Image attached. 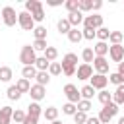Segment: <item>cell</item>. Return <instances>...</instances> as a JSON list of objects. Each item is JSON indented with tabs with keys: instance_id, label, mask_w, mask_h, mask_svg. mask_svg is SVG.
<instances>
[{
	"instance_id": "cell-3",
	"label": "cell",
	"mask_w": 124,
	"mask_h": 124,
	"mask_svg": "<svg viewBox=\"0 0 124 124\" xmlns=\"http://www.w3.org/2000/svg\"><path fill=\"white\" fill-rule=\"evenodd\" d=\"M2 21H4L6 27H14L17 23V14H16V10L12 6H4L2 8Z\"/></svg>"
},
{
	"instance_id": "cell-56",
	"label": "cell",
	"mask_w": 124,
	"mask_h": 124,
	"mask_svg": "<svg viewBox=\"0 0 124 124\" xmlns=\"http://www.w3.org/2000/svg\"><path fill=\"white\" fill-rule=\"evenodd\" d=\"M110 124H112V122H110Z\"/></svg>"
},
{
	"instance_id": "cell-19",
	"label": "cell",
	"mask_w": 124,
	"mask_h": 124,
	"mask_svg": "<svg viewBox=\"0 0 124 124\" xmlns=\"http://www.w3.org/2000/svg\"><path fill=\"white\" fill-rule=\"evenodd\" d=\"M48 66H50V62L45 58V56H37V62H35V68L39 70V72H46L48 70Z\"/></svg>"
},
{
	"instance_id": "cell-49",
	"label": "cell",
	"mask_w": 124,
	"mask_h": 124,
	"mask_svg": "<svg viewBox=\"0 0 124 124\" xmlns=\"http://www.w3.org/2000/svg\"><path fill=\"white\" fill-rule=\"evenodd\" d=\"M118 74H120V78H122V83H124V62H120V64H118Z\"/></svg>"
},
{
	"instance_id": "cell-44",
	"label": "cell",
	"mask_w": 124,
	"mask_h": 124,
	"mask_svg": "<svg viewBox=\"0 0 124 124\" xmlns=\"http://www.w3.org/2000/svg\"><path fill=\"white\" fill-rule=\"evenodd\" d=\"M108 81H110V83H114L116 87H118V85H122V78H120V74H118V72L110 74V76H108Z\"/></svg>"
},
{
	"instance_id": "cell-43",
	"label": "cell",
	"mask_w": 124,
	"mask_h": 124,
	"mask_svg": "<svg viewBox=\"0 0 124 124\" xmlns=\"http://www.w3.org/2000/svg\"><path fill=\"white\" fill-rule=\"evenodd\" d=\"M33 48H35V52H37V50H43V52H45V50H46V39L35 41V43H33Z\"/></svg>"
},
{
	"instance_id": "cell-27",
	"label": "cell",
	"mask_w": 124,
	"mask_h": 124,
	"mask_svg": "<svg viewBox=\"0 0 124 124\" xmlns=\"http://www.w3.org/2000/svg\"><path fill=\"white\" fill-rule=\"evenodd\" d=\"M16 87L21 91V93H29V89H31V83H29V79H25V78H21V79H17V83H16Z\"/></svg>"
},
{
	"instance_id": "cell-29",
	"label": "cell",
	"mask_w": 124,
	"mask_h": 124,
	"mask_svg": "<svg viewBox=\"0 0 124 124\" xmlns=\"http://www.w3.org/2000/svg\"><path fill=\"white\" fill-rule=\"evenodd\" d=\"M64 8L68 10V14L78 12V10H79V0H66V2H64Z\"/></svg>"
},
{
	"instance_id": "cell-35",
	"label": "cell",
	"mask_w": 124,
	"mask_h": 124,
	"mask_svg": "<svg viewBox=\"0 0 124 124\" xmlns=\"http://www.w3.org/2000/svg\"><path fill=\"white\" fill-rule=\"evenodd\" d=\"M35 79H37V83H39V85H43V87H45V85L48 83V79H50V78H48V72H37V78H35Z\"/></svg>"
},
{
	"instance_id": "cell-7",
	"label": "cell",
	"mask_w": 124,
	"mask_h": 124,
	"mask_svg": "<svg viewBox=\"0 0 124 124\" xmlns=\"http://www.w3.org/2000/svg\"><path fill=\"white\" fill-rule=\"evenodd\" d=\"M107 83H108V78L107 76H103V74H93L91 76V87L93 89H99V91H103L105 87H107Z\"/></svg>"
},
{
	"instance_id": "cell-20",
	"label": "cell",
	"mask_w": 124,
	"mask_h": 124,
	"mask_svg": "<svg viewBox=\"0 0 124 124\" xmlns=\"http://www.w3.org/2000/svg\"><path fill=\"white\" fill-rule=\"evenodd\" d=\"M6 95H8V99H10V101H19L21 91H19L16 85H10V87H8V91H6Z\"/></svg>"
},
{
	"instance_id": "cell-47",
	"label": "cell",
	"mask_w": 124,
	"mask_h": 124,
	"mask_svg": "<svg viewBox=\"0 0 124 124\" xmlns=\"http://www.w3.org/2000/svg\"><path fill=\"white\" fill-rule=\"evenodd\" d=\"M23 124H39V118H37V116L27 114V116H25V120H23Z\"/></svg>"
},
{
	"instance_id": "cell-30",
	"label": "cell",
	"mask_w": 124,
	"mask_h": 124,
	"mask_svg": "<svg viewBox=\"0 0 124 124\" xmlns=\"http://www.w3.org/2000/svg\"><path fill=\"white\" fill-rule=\"evenodd\" d=\"M33 35H35V41L46 39V27H43V25H37V27L33 29Z\"/></svg>"
},
{
	"instance_id": "cell-39",
	"label": "cell",
	"mask_w": 124,
	"mask_h": 124,
	"mask_svg": "<svg viewBox=\"0 0 124 124\" xmlns=\"http://www.w3.org/2000/svg\"><path fill=\"white\" fill-rule=\"evenodd\" d=\"M93 10V0H79V12H89Z\"/></svg>"
},
{
	"instance_id": "cell-55",
	"label": "cell",
	"mask_w": 124,
	"mask_h": 124,
	"mask_svg": "<svg viewBox=\"0 0 124 124\" xmlns=\"http://www.w3.org/2000/svg\"><path fill=\"white\" fill-rule=\"evenodd\" d=\"M12 124H16V122H12Z\"/></svg>"
},
{
	"instance_id": "cell-25",
	"label": "cell",
	"mask_w": 124,
	"mask_h": 124,
	"mask_svg": "<svg viewBox=\"0 0 124 124\" xmlns=\"http://www.w3.org/2000/svg\"><path fill=\"white\" fill-rule=\"evenodd\" d=\"M81 58H83V64H89V62H93L95 60V52H93V48H83V52H81Z\"/></svg>"
},
{
	"instance_id": "cell-18",
	"label": "cell",
	"mask_w": 124,
	"mask_h": 124,
	"mask_svg": "<svg viewBox=\"0 0 124 124\" xmlns=\"http://www.w3.org/2000/svg\"><path fill=\"white\" fill-rule=\"evenodd\" d=\"M12 78H14V72H12V68H8V66H0V81L8 83Z\"/></svg>"
},
{
	"instance_id": "cell-46",
	"label": "cell",
	"mask_w": 124,
	"mask_h": 124,
	"mask_svg": "<svg viewBox=\"0 0 124 124\" xmlns=\"http://www.w3.org/2000/svg\"><path fill=\"white\" fill-rule=\"evenodd\" d=\"M105 108H107L112 116H116V114H118V105H116V103H108V105H105Z\"/></svg>"
},
{
	"instance_id": "cell-1",
	"label": "cell",
	"mask_w": 124,
	"mask_h": 124,
	"mask_svg": "<svg viewBox=\"0 0 124 124\" xmlns=\"http://www.w3.org/2000/svg\"><path fill=\"white\" fill-rule=\"evenodd\" d=\"M19 62H23V66H35V62H37V54H35L33 45H25V46H21Z\"/></svg>"
},
{
	"instance_id": "cell-13",
	"label": "cell",
	"mask_w": 124,
	"mask_h": 124,
	"mask_svg": "<svg viewBox=\"0 0 124 124\" xmlns=\"http://www.w3.org/2000/svg\"><path fill=\"white\" fill-rule=\"evenodd\" d=\"M93 52H95V56H107L108 54V45L105 41H97L95 46H93Z\"/></svg>"
},
{
	"instance_id": "cell-42",
	"label": "cell",
	"mask_w": 124,
	"mask_h": 124,
	"mask_svg": "<svg viewBox=\"0 0 124 124\" xmlns=\"http://www.w3.org/2000/svg\"><path fill=\"white\" fill-rule=\"evenodd\" d=\"M31 16H33V19H35V21H43V19H45V10H43V6H41V8H37Z\"/></svg>"
},
{
	"instance_id": "cell-38",
	"label": "cell",
	"mask_w": 124,
	"mask_h": 124,
	"mask_svg": "<svg viewBox=\"0 0 124 124\" xmlns=\"http://www.w3.org/2000/svg\"><path fill=\"white\" fill-rule=\"evenodd\" d=\"M25 116H27V114H25L23 110H17V108H16V110H14V116H12V120H14L16 124H23Z\"/></svg>"
},
{
	"instance_id": "cell-4",
	"label": "cell",
	"mask_w": 124,
	"mask_h": 124,
	"mask_svg": "<svg viewBox=\"0 0 124 124\" xmlns=\"http://www.w3.org/2000/svg\"><path fill=\"white\" fill-rule=\"evenodd\" d=\"M64 95H66L68 103H74V105H78V103L81 101V93L78 91V87H76L74 83H66V85H64Z\"/></svg>"
},
{
	"instance_id": "cell-54",
	"label": "cell",
	"mask_w": 124,
	"mask_h": 124,
	"mask_svg": "<svg viewBox=\"0 0 124 124\" xmlns=\"http://www.w3.org/2000/svg\"><path fill=\"white\" fill-rule=\"evenodd\" d=\"M0 17H2V10H0Z\"/></svg>"
},
{
	"instance_id": "cell-21",
	"label": "cell",
	"mask_w": 124,
	"mask_h": 124,
	"mask_svg": "<svg viewBox=\"0 0 124 124\" xmlns=\"http://www.w3.org/2000/svg\"><path fill=\"white\" fill-rule=\"evenodd\" d=\"M37 68L35 66H23V70H21V74H23V78L25 79H31V78H37Z\"/></svg>"
},
{
	"instance_id": "cell-28",
	"label": "cell",
	"mask_w": 124,
	"mask_h": 124,
	"mask_svg": "<svg viewBox=\"0 0 124 124\" xmlns=\"http://www.w3.org/2000/svg\"><path fill=\"white\" fill-rule=\"evenodd\" d=\"M99 101H101V105H103V107H105V105H108V103H112V93H108L107 89L99 91Z\"/></svg>"
},
{
	"instance_id": "cell-15",
	"label": "cell",
	"mask_w": 124,
	"mask_h": 124,
	"mask_svg": "<svg viewBox=\"0 0 124 124\" xmlns=\"http://www.w3.org/2000/svg\"><path fill=\"white\" fill-rule=\"evenodd\" d=\"M112 103H116L118 107H120V105H124V83H122V85H118V87H116V91L112 93Z\"/></svg>"
},
{
	"instance_id": "cell-9",
	"label": "cell",
	"mask_w": 124,
	"mask_h": 124,
	"mask_svg": "<svg viewBox=\"0 0 124 124\" xmlns=\"http://www.w3.org/2000/svg\"><path fill=\"white\" fill-rule=\"evenodd\" d=\"M76 74H78V79H91V76H93V66H91V64H81V66H78Z\"/></svg>"
},
{
	"instance_id": "cell-5",
	"label": "cell",
	"mask_w": 124,
	"mask_h": 124,
	"mask_svg": "<svg viewBox=\"0 0 124 124\" xmlns=\"http://www.w3.org/2000/svg\"><path fill=\"white\" fill-rule=\"evenodd\" d=\"M103 27V16L99 14H93V16H85L83 19V29H101Z\"/></svg>"
},
{
	"instance_id": "cell-52",
	"label": "cell",
	"mask_w": 124,
	"mask_h": 124,
	"mask_svg": "<svg viewBox=\"0 0 124 124\" xmlns=\"http://www.w3.org/2000/svg\"><path fill=\"white\" fill-rule=\"evenodd\" d=\"M118 124H124V116H120V118H118Z\"/></svg>"
},
{
	"instance_id": "cell-50",
	"label": "cell",
	"mask_w": 124,
	"mask_h": 124,
	"mask_svg": "<svg viewBox=\"0 0 124 124\" xmlns=\"http://www.w3.org/2000/svg\"><path fill=\"white\" fill-rule=\"evenodd\" d=\"M101 6H103V2H101V0H93V10H99Z\"/></svg>"
},
{
	"instance_id": "cell-17",
	"label": "cell",
	"mask_w": 124,
	"mask_h": 124,
	"mask_svg": "<svg viewBox=\"0 0 124 124\" xmlns=\"http://www.w3.org/2000/svg\"><path fill=\"white\" fill-rule=\"evenodd\" d=\"M27 114H31V116H37V118H39V116L43 114V107H41L39 103H35V101H33V103H29V107H27Z\"/></svg>"
},
{
	"instance_id": "cell-40",
	"label": "cell",
	"mask_w": 124,
	"mask_h": 124,
	"mask_svg": "<svg viewBox=\"0 0 124 124\" xmlns=\"http://www.w3.org/2000/svg\"><path fill=\"white\" fill-rule=\"evenodd\" d=\"M78 110H81V112H89L91 110V101H85V99H81L79 103H78Z\"/></svg>"
},
{
	"instance_id": "cell-36",
	"label": "cell",
	"mask_w": 124,
	"mask_h": 124,
	"mask_svg": "<svg viewBox=\"0 0 124 124\" xmlns=\"http://www.w3.org/2000/svg\"><path fill=\"white\" fill-rule=\"evenodd\" d=\"M108 37H110V31L107 29V27H101V29H97V39L99 41H108Z\"/></svg>"
},
{
	"instance_id": "cell-33",
	"label": "cell",
	"mask_w": 124,
	"mask_h": 124,
	"mask_svg": "<svg viewBox=\"0 0 124 124\" xmlns=\"http://www.w3.org/2000/svg\"><path fill=\"white\" fill-rule=\"evenodd\" d=\"M99 120H101V124H110V120H112V114L103 107L101 108V112H99Z\"/></svg>"
},
{
	"instance_id": "cell-34",
	"label": "cell",
	"mask_w": 124,
	"mask_h": 124,
	"mask_svg": "<svg viewBox=\"0 0 124 124\" xmlns=\"http://www.w3.org/2000/svg\"><path fill=\"white\" fill-rule=\"evenodd\" d=\"M62 112L68 114V116H74V114L78 112V105H74V103H66V105L62 107Z\"/></svg>"
},
{
	"instance_id": "cell-37",
	"label": "cell",
	"mask_w": 124,
	"mask_h": 124,
	"mask_svg": "<svg viewBox=\"0 0 124 124\" xmlns=\"http://www.w3.org/2000/svg\"><path fill=\"white\" fill-rule=\"evenodd\" d=\"M48 74H52V76L62 74V64H60V62H50V66H48Z\"/></svg>"
},
{
	"instance_id": "cell-10",
	"label": "cell",
	"mask_w": 124,
	"mask_h": 124,
	"mask_svg": "<svg viewBox=\"0 0 124 124\" xmlns=\"http://www.w3.org/2000/svg\"><path fill=\"white\" fill-rule=\"evenodd\" d=\"M29 95H31V99H33L35 103H39V101L45 97V87H43V85H39V83H35V85H31Z\"/></svg>"
},
{
	"instance_id": "cell-14",
	"label": "cell",
	"mask_w": 124,
	"mask_h": 124,
	"mask_svg": "<svg viewBox=\"0 0 124 124\" xmlns=\"http://www.w3.org/2000/svg\"><path fill=\"white\" fill-rule=\"evenodd\" d=\"M56 27H58V33H60V35H68V33H70L72 29H74V27L70 25V21H68L66 17H62V19H58V23H56Z\"/></svg>"
},
{
	"instance_id": "cell-12",
	"label": "cell",
	"mask_w": 124,
	"mask_h": 124,
	"mask_svg": "<svg viewBox=\"0 0 124 124\" xmlns=\"http://www.w3.org/2000/svg\"><path fill=\"white\" fill-rule=\"evenodd\" d=\"M12 116H14L12 107H2L0 108V124H12Z\"/></svg>"
},
{
	"instance_id": "cell-48",
	"label": "cell",
	"mask_w": 124,
	"mask_h": 124,
	"mask_svg": "<svg viewBox=\"0 0 124 124\" xmlns=\"http://www.w3.org/2000/svg\"><path fill=\"white\" fill-rule=\"evenodd\" d=\"M85 124H101V120H99V116H93V118H87Z\"/></svg>"
},
{
	"instance_id": "cell-16",
	"label": "cell",
	"mask_w": 124,
	"mask_h": 124,
	"mask_svg": "<svg viewBox=\"0 0 124 124\" xmlns=\"http://www.w3.org/2000/svg\"><path fill=\"white\" fill-rule=\"evenodd\" d=\"M43 116H45V120L54 122V120H58V108L56 107H48V108L43 110Z\"/></svg>"
},
{
	"instance_id": "cell-51",
	"label": "cell",
	"mask_w": 124,
	"mask_h": 124,
	"mask_svg": "<svg viewBox=\"0 0 124 124\" xmlns=\"http://www.w3.org/2000/svg\"><path fill=\"white\" fill-rule=\"evenodd\" d=\"M48 4H50V6H60V4H62V2H58V0H50V2H48Z\"/></svg>"
},
{
	"instance_id": "cell-24",
	"label": "cell",
	"mask_w": 124,
	"mask_h": 124,
	"mask_svg": "<svg viewBox=\"0 0 124 124\" xmlns=\"http://www.w3.org/2000/svg\"><path fill=\"white\" fill-rule=\"evenodd\" d=\"M122 39H124L122 31H110V37H108L110 45H122Z\"/></svg>"
},
{
	"instance_id": "cell-31",
	"label": "cell",
	"mask_w": 124,
	"mask_h": 124,
	"mask_svg": "<svg viewBox=\"0 0 124 124\" xmlns=\"http://www.w3.org/2000/svg\"><path fill=\"white\" fill-rule=\"evenodd\" d=\"M68 39H70V43H79V41L83 39V33H81L79 29H72V31L68 33Z\"/></svg>"
},
{
	"instance_id": "cell-45",
	"label": "cell",
	"mask_w": 124,
	"mask_h": 124,
	"mask_svg": "<svg viewBox=\"0 0 124 124\" xmlns=\"http://www.w3.org/2000/svg\"><path fill=\"white\" fill-rule=\"evenodd\" d=\"M81 33H83V39H87V41H93L97 37V31L95 29H83Z\"/></svg>"
},
{
	"instance_id": "cell-22",
	"label": "cell",
	"mask_w": 124,
	"mask_h": 124,
	"mask_svg": "<svg viewBox=\"0 0 124 124\" xmlns=\"http://www.w3.org/2000/svg\"><path fill=\"white\" fill-rule=\"evenodd\" d=\"M79 93H81V99H85V101H91V97L95 95V89H93L91 85H83V87L79 89Z\"/></svg>"
},
{
	"instance_id": "cell-23",
	"label": "cell",
	"mask_w": 124,
	"mask_h": 124,
	"mask_svg": "<svg viewBox=\"0 0 124 124\" xmlns=\"http://www.w3.org/2000/svg\"><path fill=\"white\" fill-rule=\"evenodd\" d=\"M43 6V2L41 0H27L25 2V12H29V14H33L37 8H41Z\"/></svg>"
},
{
	"instance_id": "cell-53",
	"label": "cell",
	"mask_w": 124,
	"mask_h": 124,
	"mask_svg": "<svg viewBox=\"0 0 124 124\" xmlns=\"http://www.w3.org/2000/svg\"><path fill=\"white\" fill-rule=\"evenodd\" d=\"M50 124H62V122H60V120H54V122H50Z\"/></svg>"
},
{
	"instance_id": "cell-41",
	"label": "cell",
	"mask_w": 124,
	"mask_h": 124,
	"mask_svg": "<svg viewBox=\"0 0 124 124\" xmlns=\"http://www.w3.org/2000/svg\"><path fill=\"white\" fill-rule=\"evenodd\" d=\"M74 122H76V124H85V122H87V114L81 112V110H78V112L74 114Z\"/></svg>"
},
{
	"instance_id": "cell-26",
	"label": "cell",
	"mask_w": 124,
	"mask_h": 124,
	"mask_svg": "<svg viewBox=\"0 0 124 124\" xmlns=\"http://www.w3.org/2000/svg\"><path fill=\"white\" fill-rule=\"evenodd\" d=\"M62 64H66V66H74V68H76V64H78V54L68 52V54L62 58Z\"/></svg>"
},
{
	"instance_id": "cell-32",
	"label": "cell",
	"mask_w": 124,
	"mask_h": 124,
	"mask_svg": "<svg viewBox=\"0 0 124 124\" xmlns=\"http://www.w3.org/2000/svg\"><path fill=\"white\" fill-rule=\"evenodd\" d=\"M48 62H54L56 60V56H58V50L54 48V46H46V50H45V54H43Z\"/></svg>"
},
{
	"instance_id": "cell-6",
	"label": "cell",
	"mask_w": 124,
	"mask_h": 124,
	"mask_svg": "<svg viewBox=\"0 0 124 124\" xmlns=\"http://www.w3.org/2000/svg\"><path fill=\"white\" fill-rule=\"evenodd\" d=\"M108 56L112 58V62H122L124 60V46L122 45H110L108 46Z\"/></svg>"
},
{
	"instance_id": "cell-2",
	"label": "cell",
	"mask_w": 124,
	"mask_h": 124,
	"mask_svg": "<svg viewBox=\"0 0 124 124\" xmlns=\"http://www.w3.org/2000/svg\"><path fill=\"white\" fill-rule=\"evenodd\" d=\"M17 23H19V27L23 29V31H33L35 29V19H33V16L29 14V12H19L17 14Z\"/></svg>"
},
{
	"instance_id": "cell-11",
	"label": "cell",
	"mask_w": 124,
	"mask_h": 124,
	"mask_svg": "<svg viewBox=\"0 0 124 124\" xmlns=\"http://www.w3.org/2000/svg\"><path fill=\"white\" fill-rule=\"evenodd\" d=\"M66 19L70 21V25H72L74 29H78V25H79V23H83V19H85V17H83V14L78 10V12H72V14H68V17H66Z\"/></svg>"
},
{
	"instance_id": "cell-8",
	"label": "cell",
	"mask_w": 124,
	"mask_h": 124,
	"mask_svg": "<svg viewBox=\"0 0 124 124\" xmlns=\"http://www.w3.org/2000/svg\"><path fill=\"white\" fill-rule=\"evenodd\" d=\"M93 68L97 70V74H107L108 72V60L105 58V56H95V60H93Z\"/></svg>"
}]
</instances>
